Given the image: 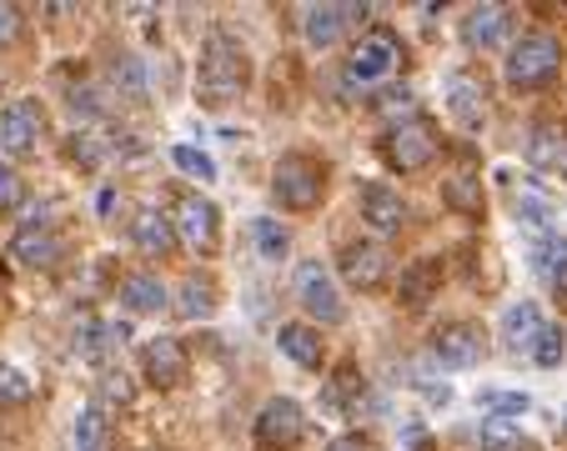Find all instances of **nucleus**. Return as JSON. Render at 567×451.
I'll list each match as a JSON object with an SVG mask.
<instances>
[{
    "mask_svg": "<svg viewBox=\"0 0 567 451\" xmlns=\"http://www.w3.org/2000/svg\"><path fill=\"white\" fill-rule=\"evenodd\" d=\"M126 336H132V332H126V322H116V326H101L96 316H86V322L76 326V352L86 356V361H101V356H106L116 342H126Z\"/></svg>",
    "mask_w": 567,
    "mask_h": 451,
    "instance_id": "obj_24",
    "label": "nucleus"
},
{
    "mask_svg": "<svg viewBox=\"0 0 567 451\" xmlns=\"http://www.w3.org/2000/svg\"><path fill=\"white\" fill-rule=\"evenodd\" d=\"M361 221L377 231V237H392L407 226V201L402 191H392L387 181H367L361 186Z\"/></svg>",
    "mask_w": 567,
    "mask_h": 451,
    "instance_id": "obj_15",
    "label": "nucleus"
},
{
    "mask_svg": "<svg viewBox=\"0 0 567 451\" xmlns=\"http://www.w3.org/2000/svg\"><path fill=\"white\" fill-rule=\"evenodd\" d=\"M527 161L537 171H553V166L567 161V120H537L527 130Z\"/></svg>",
    "mask_w": 567,
    "mask_h": 451,
    "instance_id": "obj_18",
    "label": "nucleus"
},
{
    "mask_svg": "<svg viewBox=\"0 0 567 451\" xmlns=\"http://www.w3.org/2000/svg\"><path fill=\"white\" fill-rule=\"evenodd\" d=\"M171 166L186 176H197V181H217V161L197 146H171Z\"/></svg>",
    "mask_w": 567,
    "mask_h": 451,
    "instance_id": "obj_33",
    "label": "nucleus"
},
{
    "mask_svg": "<svg viewBox=\"0 0 567 451\" xmlns=\"http://www.w3.org/2000/svg\"><path fill=\"white\" fill-rule=\"evenodd\" d=\"M21 35V11L15 6H0V41H15Z\"/></svg>",
    "mask_w": 567,
    "mask_h": 451,
    "instance_id": "obj_42",
    "label": "nucleus"
},
{
    "mask_svg": "<svg viewBox=\"0 0 567 451\" xmlns=\"http://www.w3.org/2000/svg\"><path fill=\"white\" fill-rule=\"evenodd\" d=\"M76 451H106L111 447V421H106V407L101 401H91V407H81L76 417Z\"/></svg>",
    "mask_w": 567,
    "mask_h": 451,
    "instance_id": "obj_26",
    "label": "nucleus"
},
{
    "mask_svg": "<svg viewBox=\"0 0 567 451\" xmlns=\"http://www.w3.org/2000/svg\"><path fill=\"white\" fill-rule=\"evenodd\" d=\"M477 441H482V451H527L523 427H517V421H502V417H487V421H482Z\"/></svg>",
    "mask_w": 567,
    "mask_h": 451,
    "instance_id": "obj_30",
    "label": "nucleus"
},
{
    "mask_svg": "<svg viewBox=\"0 0 567 451\" xmlns=\"http://www.w3.org/2000/svg\"><path fill=\"white\" fill-rule=\"evenodd\" d=\"M25 186H21V171L11 161H0V206H21Z\"/></svg>",
    "mask_w": 567,
    "mask_h": 451,
    "instance_id": "obj_39",
    "label": "nucleus"
},
{
    "mask_svg": "<svg viewBox=\"0 0 567 451\" xmlns=\"http://www.w3.org/2000/svg\"><path fill=\"white\" fill-rule=\"evenodd\" d=\"M302 431H306V417L292 397H272L256 411V421H251V437H256L262 451H292L302 441Z\"/></svg>",
    "mask_w": 567,
    "mask_h": 451,
    "instance_id": "obj_7",
    "label": "nucleus"
},
{
    "mask_svg": "<svg viewBox=\"0 0 567 451\" xmlns=\"http://www.w3.org/2000/svg\"><path fill=\"white\" fill-rule=\"evenodd\" d=\"M397 65H402V41H397V31L371 25L347 61V86H377V81H387Z\"/></svg>",
    "mask_w": 567,
    "mask_h": 451,
    "instance_id": "obj_5",
    "label": "nucleus"
},
{
    "mask_svg": "<svg viewBox=\"0 0 567 451\" xmlns=\"http://www.w3.org/2000/svg\"><path fill=\"white\" fill-rule=\"evenodd\" d=\"M71 116H81V120H96L101 116V96L91 86H76L71 91Z\"/></svg>",
    "mask_w": 567,
    "mask_h": 451,
    "instance_id": "obj_40",
    "label": "nucleus"
},
{
    "mask_svg": "<svg viewBox=\"0 0 567 451\" xmlns=\"http://www.w3.org/2000/svg\"><path fill=\"white\" fill-rule=\"evenodd\" d=\"M101 216H111V211H116V191H111V186H106V191H101Z\"/></svg>",
    "mask_w": 567,
    "mask_h": 451,
    "instance_id": "obj_44",
    "label": "nucleus"
},
{
    "mask_svg": "<svg viewBox=\"0 0 567 451\" xmlns=\"http://www.w3.org/2000/svg\"><path fill=\"white\" fill-rule=\"evenodd\" d=\"M211 312H217V281L186 276L181 301H176V316H181V322H201V316H211Z\"/></svg>",
    "mask_w": 567,
    "mask_h": 451,
    "instance_id": "obj_25",
    "label": "nucleus"
},
{
    "mask_svg": "<svg viewBox=\"0 0 567 451\" xmlns=\"http://www.w3.org/2000/svg\"><path fill=\"white\" fill-rule=\"evenodd\" d=\"M136 387H132V376L126 371H106L101 376V401H111V407H132Z\"/></svg>",
    "mask_w": 567,
    "mask_h": 451,
    "instance_id": "obj_36",
    "label": "nucleus"
},
{
    "mask_svg": "<svg viewBox=\"0 0 567 451\" xmlns=\"http://www.w3.org/2000/svg\"><path fill=\"white\" fill-rule=\"evenodd\" d=\"M327 451H377V441L361 437V431H347V437H337Z\"/></svg>",
    "mask_w": 567,
    "mask_h": 451,
    "instance_id": "obj_41",
    "label": "nucleus"
},
{
    "mask_svg": "<svg viewBox=\"0 0 567 451\" xmlns=\"http://www.w3.org/2000/svg\"><path fill=\"white\" fill-rule=\"evenodd\" d=\"M477 407L507 421V417H523V411H533V397H527V391H477Z\"/></svg>",
    "mask_w": 567,
    "mask_h": 451,
    "instance_id": "obj_32",
    "label": "nucleus"
},
{
    "mask_svg": "<svg viewBox=\"0 0 567 451\" xmlns=\"http://www.w3.org/2000/svg\"><path fill=\"white\" fill-rule=\"evenodd\" d=\"M442 201L452 206V211H462V216H482V181L472 171H458V176H448L442 181Z\"/></svg>",
    "mask_w": 567,
    "mask_h": 451,
    "instance_id": "obj_27",
    "label": "nucleus"
},
{
    "mask_svg": "<svg viewBox=\"0 0 567 451\" xmlns=\"http://www.w3.org/2000/svg\"><path fill=\"white\" fill-rule=\"evenodd\" d=\"M448 111H452L458 126L482 130V120H487V86H482L477 71H452L448 75Z\"/></svg>",
    "mask_w": 567,
    "mask_h": 451,
    "instance_id": "obj_13",
    "label": "nucleus"
},
{
    "mask_svg": "<svg viewBox=\"0 0 567 451\" xmlns=\"http://www.w3.org/2000/svg\"><path fill=\"white\" fill-rule=\"evenodd\" d=\"M517 216H523V226L533 231V237H553V206L543 201V196H517Z\"/></svg>",
    "mask_w": 567,
    "mask_h": 451,
    "instance_id": "obj_34",
    "label": "nucleus"
},
{
    "mask_svg": "<svg viewBox=\"0 0 567 451\" xmlns=\"http://www.w3.org/2000/svg\"><path fill=\"white\" fill-rule=\"evenodd\" d=\"M432 356L437 366H448V371H468V366L482 361V332L472 322H448L432 332Z\"/></svg>",
    "mask_w": 567,
    "mask_h": 451,
    "instance_id": "obj_12",
    "label": "nucleus"
},
{
    "mask_svg": "<svg viewBox=\"0 0 567 451\" xmlns=\"http://www.w3.org/2000/svg\"><path fill=\"white\" fill-rule=\"evenodd\" d=\"M111 81H116L120 101H146L151 96V86H146V65L136 61V55H120V61L111 65Z\"/></svg>",
    "mask_w": 567,
    "mask_h": 451,
    "instance_id": "obj_29",
    "label": "nucleus"
},
{
    "mask_svg": "<svg viewBox=\"0 0 567 451\" xmlns=\"http://www.w3.org/2000/svg\"><path fill=\"white\" fill-rule=\"evenodd\" d=\"M507 31H513V11H507V6H477V11H468V21H462V41H468L472 51H492Z\"/></svg>",
    "mask_w": 567,
    "mask_h": 451,
    "instance_id": "obj_17",
    "label": "nucleus"
},
{
    "mask_svg": "<svg viewBox=\"0 0 567 451\" xmlns=\"http://www.w3.org/2000/svg\"><path fill=\"white\" fill-rule=\"evenodd\" d=\"M527 261H533L537 276H553L557 281V271L567 266V241L557 237V231H553V237H537L533 241V256H527Z\"/></svg>",
    "mask_w": 567,
    "mask_h": 451,
    "instance_id": "obj_31",
    "label": "nucleus"
},
{
    "mask_svg": "<svg viewBox=\"0 0 567 451\" xmlns=\"http://www.w3.org/2000/svg\"><path fill=\"white\" fill-rule=\"evenodd\" d=\"M437 286H442V261L437 256H422L412 261V266L402 271V286H397V296H402V306H427V301L437 296Z\"/></svg>",
    "mask_w": 567,
    "mask_h": 451,
    "instance_id": "obj_20",
    "label": "nucleus"
},
{
    "mask_svg": "<svg viewBox=\"0 0 567 451\" xmlns=\"http://www.w3.org/2000/svg\"><path fill=\"white\" fill-rule=\"evenodd\" d=\"M141 371L151 387L171 391L186 381V371H191V356H186V346L176 342V336H151V342L141 346Z\"/></svg>",
    "mask_w": 567,
    "mask_h": 451,
    "instance_id": "obj_11",
    "label": "nucleus"
},
{
    "mask_svg": "<svg viewBox=\"0 0 567 451\" xmlns=\"http://www.w3.org/2000/svg\"><path fill=\"white\" fill-rule=\"evenodd\" d=\"M296 301H302V312L317 326H337L342 316H347L337 276H332L322 261H302V266H296Z\"/></svg>",
    "mask_w": 567,
    "mask_h": 451,
    "instance_id": "obj_6",
    "label": "nucleus"
},
{
    "mask_svg": "<svg viewBox=\"0 0 567 451\" xmlns=\"http://www.w3.org/2000/svg\"><path fill=\"white\" fill-rule=\"evenodd\" d=\"M437 126L432 120H422V116H412V120H397L392 130H387V140H382V150H387V166L392 171H402V176H412V171H427V166L437 161Z\"/></svg>",
    "mask_w": 567,
    "mask_h": 451,
    "instance_id": "obj_3",
    "label": "nucleus"
},
{
    "mask_svg": "<svg viewBox=\"0 0 567 451\" xmlns=\"http://www.w3.org/2000/svg\"><path fill=\"white\" fill-rule=\"evenodd\" d=\"M132 237H136V247H141V256H151V261H166L176 251V226H171V216H161V211L136 216Z\"/></svg>",
    "mask_w": 567,
    "mask_h": 451,
    "instance_id": "obj_19",
    "label": "nucleus"
},
{
    "mask_svg": "<svg viewBox=\"0 0 567 451\" xmlns=\"http://www.w3.org/2000/svg\"><path fill=\"white\" fill-rule=\"evenodd\" d=\"M251 241H256L262 261H282L286 247H292V237H286V226L276 221V216H256V221H251Z\"/></svg>",
    "mask_w": 567,
    "mask_h": 451,
    "instance_id": "obj_28",
    "label": "nucleus"
},
{
    "mask_svg": "<svg viewBox=\"0 0 567 451\" xmlns=\"http://www.w3.org/2000/svg\"><path fill=\"white\" fill-rule=\"evenodd\" d=\"M557 65H563V41L547 31H527L523 41L507 51V65H502V71H507V86L533 91V86H543V81H553Z\"/></svg>",
    "mask_w": 567,
    "mask_h": 451,
    "instance_id": "obj_2",
    "label": "nucleus"
},
{
    "mask_svg": "<svg viewBox=\"0 0 567 451\" xmlns=\"http://www.w3.org/2000/svg\"><path fill=\"white\" fill-rule=\"evenodd\" d=\"M537 336H543V312H537V301H517L502 312V346L513 356H533Z\"/></svg>",
    "mask_w": 567,
    "mask_h": 451,
    "instance_id": "obj_16",
    "label": "nucleus"
},
{
    "mask_svg": "<svg viewBox=\"0 0 567 451\" xmlns=\"http://www.w3.org/2000/svg\"><path fill=\"white\" fill-rule=\"evenodd\" d=\"M563 356H567L563 326H543V336H537V346H533V361L537 366H563Z\"/></svg>",
    "mask_w": 567,
    "mask_h": 451,
    "instance_id": "obj_35",
    "label": "nucleus"
},
{
    "mask_svg": "<svg viewBox=\"0 0 567 451\" xmlns=\"http://www.w3.org/2000/svg\"><path fill=\"white\" fill-rule=\"evenodd\" d=\"M166 301H171V291L161 286V276H146V271H136V276L120 281V306H126V312H136V316L161 312Z\"/></svg>",
    "mask_w": 567,
    "mask_h": 451,
    "instance_id": "obj_21",
    "label": "nucleus"
},
{
    "mask_svg": "<svg viewBox=\"0 0 567 451\" xmlns=\"http://www.w3.org/2000/svg\"><path fill=\"white\" fill-rule=\"evenodd\" d=\"M176 237L186 241L191 251H217V237H221V216H217V206L207 201V196H197V191H186L181 201H176Z\"/></svg>",
    "mask_w": 567,
    "mask_h": 451,
    "instance_id": "obj_9",
    "label": "nucleus"
},
{
    "mask_svg": "<svg viewBox=\"0 0 567 451\" xmlns=\"http://www.w3.org/2000/svg\"><path fill=\"white\" fill-rule=\"evenodd\" d=\"M276 346H282L286 356H292L296 366H322V332L306 322H282V332H276Z\"/></svg>",
    "mask_w": 567,
    "mask_h": 451,
    "instance_id": "obj_22",
    "label": "nucleus"
},
{
    "mask_svg": "<svg viewBox=\"0 0 567 451\" xmlns=\"http://www.w3.org/2000/svg\"><path fill=\"white\" fill-rule=\"evenodd\" d=\"M251 81V61L246 51H241L231 35H211L207 45H201V65H197V91L207 106H231V101L246 91Z\"/></svg>",
    "mask_w": 567,
    "mask_h": 451,
    "instance_id": "obj_1",
    "label": "nucleus"
},
{
    "mask_svg": "<svg viewBox=\"0 0 567 451\" xmlns=\"http://www.w3.org/2000/svg\"><path fill=\"white\" fill-rule=\"evenodd\" d=\"M337 276L347 281L351 291H377L392 276V256H387L382 241H347L337 256Z\"/></svg>",
    "mask_w": 567,
    "mask_h": 451,
    "instance_id": "obj_8",
    "label": "nucleus"
},
{
    "mask_svg": "<svg viewBox=\"0 0 567 451\" xmlns=\"http://www.w3.org/2000/svg\"><path fill=\"white\" fill-rule=\"evenodd\" d=\"M371 15V6H306L302 11V35H306V45L312 51H327V45H337L342 41V31H347L351 21H367Z\"/></svg>",
    "mask_w": 567,
    "mask_h": 451,
    "instance_id": "obj_10",
    "label": "nucleus"
},
{
    "mask_svg": "<svg viewBox=\"0 0 567 451\" xmlns=\"http://www.w3.org/2000/svg\"><path fill=\"white\" fill-rule=\"evenodd\" d=\"M553 291H557V306H563V312H567V266H563V271H557Z\"/></svg>",
    "mask_w": 567,
    "mask_h": 451,
    "instance_id": "obj_43",
    "label": "nucleus"
},
{
    "mask_svg": "<svg viewBox=\"0 0 567 451\" xmlns=\"http://www.w3.org/2000/svg\"><path fill=\"white\" fill-rule=\"evenodd\" d=\"M327 191V171L312 156H282L272 171V196L286 206V211H312Z\"/></svg>",
    "mask_w": 567,
    "mask_h": 451,
    "instance_id": "obj_4",
    "label": "nucleus"
},
{
    "mask_svg": "<svg viewBox=\"0 0 567 451\" xmlns=\"http://www.w3.org/2000/svg\"><path fill=\"white\" fill-rule=\"evenodd\" d=\"M0 401H6V407H21V401H31V381H25L15 366H0Z\"/></svg>",
    "mask_w": 567,
    "mask_h": 451,
    "instance_id": "obj_37",
    "label": "nucleus"
},
{
    "mask_svg": "<svg viewBox=\"0 0 567 451\" xmlns=\"http://www.w3.org/2000/svg\"><path fill=\"white\" fill-rule=\"evenodd\" d=\"M377 116L412 120V91H382V96H377Z\"/></svg>",
    "mask_w": 567,
    "mask_h": 451,
    "instance_id": "obj_38",
    "label": "nucleus"
},
{
    "mask_svg": "<svg viewBox=\"0 0 567 451\" xmlns=\"http://www.w3.org/2000/svg\"><path fill=\"white\" fill-rule=\"evenodd\" d=\"M41 136H45V111L35 101H11L6 116H0V146L25 156V150L41 146Z\"/></svg>",
    "mask_w": 567,
    "mask_h": 451,
    "instance_id": "obj_14",
    "label": "nucleus"
},
{
    "mask_svg": "<svg viewBox=\"0 0 567 451\" xmlns=\"http://www.w3.org/2000/svg\"><path fill=\"white\" fill-rule=\"evenodd\" d=\"M11 256L21 261V266H55V261H61V241H55L51 231H41V226H25L21 237L11 241Z\"/></svg>",
    "mask_w": 567,
    "mask_h": 451,
    "instance_id": "obj_23",
    "label": "nucleus"
}]
</instances>
